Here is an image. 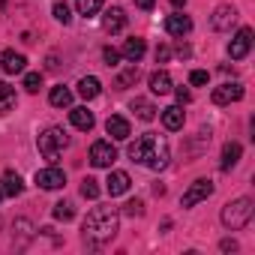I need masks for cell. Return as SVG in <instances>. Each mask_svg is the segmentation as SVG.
Returning a JSON list of instances; mask_svg holds the SVG:
<instances>
[{"mask_svg":"<svg viewBox=\"0 0 255 255\" xmlns=\"http://www.w3.org/2000/svg\"><path fill=\"white\" fill-rule=\"evenodd\" d=\"M123 213H126V216H141V213H144V201H141V198L126 201V204H123Z\"/></svg>","mask_w":255,"mask_h":255,"instance_id":"obj_31","label":"cell"},{"mask_svg":"<svg viewBox=\"0 0 255 255\" xmlns=\"http://www.w3.org/2000/svg\"><path fill=\"white\" fill-rule=\"evenodd\" d=\"M219 249H222V252H234V249H237V243H234V240H222V243H219Z\"/></svg>","mask_w":255,"mask_h":255,"instance_id":"obj_38","label":"cell"},{"mask_svg":"<svg viewBox=\"0 0 255 255\" xmlns=\"http://www.w3.org/2000/svg\"><path fill=\"white\" fill-rule=\"evenodd\" d=\"M129 186H132V180H129V174H126V171H111L108 180H105V189H108L111 198H114V195H123V192H129Z\"/></svg>","mask_w":255,"mask_h":255,"instance_id":"obj_11","label":"cell"},{"mask_svg":"<svg viewBox=\"0 0 255 255\" xmlns=\"http://www.w3.org/2000/svg\"><path fill=\"white\" fill-rule=\"evenodd\" d=\"M54 18H57L60 24H69V21H72V15H69V6H66V3H60V0L54 3Z\"/></svg>","mask_w":255,"mask_h":255,"instance_id":"obj_32","label":"cell"},{"mask_svg":"<svg viewBox=\"0 0 255 255\" xmlns=\"http://www.w3.org/2000/svg\"><path fill=\"white\" fill-rule=\"evenodd\" d=\"M150 90H153V93H159V96L171 93V75H168L165 69H156V72L150 75Z\"/></svg>","mask_w":255,"mask_h":255,"instance_id":"obj_20","label":"cell"},{"mask_svg":"<svg viewBox=\"0 0 255 255\" xmlns=\"http://www.w3.org/2000/svg\"><path fill=\"white\" fill-rule=\"evenodd\" d=\"M96 183H99V180L84 177V180H81V195H84V198H90V201H93V198H99V186H96Z\"/></svg>","mask_w":255,"mask_h":255,"instance_id":"obj_29","label":"cell"},{"mask_svg":"<svg viewBox=\"0 0 255 255\" xmlns=\"http://www.w3.org/2000/svg\"><path fill=\"white\" fill-rule=\"evenodd\" d=\"M45 66H48V69H51V72H54V69H57V66H60V63H57V57H54V54H48V60H45Z\"/></svg>","mask_w":255,"mask_h":255,"instance_id":"obj_39","label":"cell"},{"mask_svg":"<svg viewBox=\"0 0 255 255\" xmlns=\"http://www.w3.org/2000/svg\"><path fill=\"white\" fill-rule=\"evenodd\" d=\"M249 51H252V27H240L234 33V39L228 42V54H231V60H243Z\"/></svg>","mask_w":255,"mask_h":255,"instance_id":"obj_5","label":"cell"},{"mask_svg":"<svg viewBox=\"0 0 255 255\" xmlns=\"http://www.w3.org/2000/svg\"><path fill=\"white\" fill-rule=\"evenodd\" d=\"M165 30H168L171 36H180V39H183V36L192 30V18H189V15L174 12V15H168V18H165Z\"/></svg>","mask_w":255,"mask_h":255,"instance_id":"obj_13","label":"cell"},{"mask_svg":"<svg viewBox=\"0 0 255 255\" xmlns=\"http://www.w3.org/2000/svg\"><path fill=\"white\" fill-rule=\"evenodd\" d=\"M102 27H105L108 33H120V30L126 27L123 9H120V6H108V9H105V18H102Z\"/></svg>","mask_w":255,"mask_h":255,"instance_id":"obj_14","label":"cell"},{"mask_svg":"<svg viewBox=\"0 0 255 255\" xmlns=\"http://www.w3.org/2000/svg\"><path fill=\"white\" fill-rule=\"evenodd\" d=\"M15 108V87H9L6 81H0V114H6Z\"/></svg>","mask_w":255,"mask_h":255,"instance_id":"obj_23","label":"cell"},{"mask_svg":"<svg viewBox=\"0 0 255 255\" xmlns=\"http://www.w3.org/2000/svg\"><path fill=\"white\" fill-rule=\"evenodd\" d=\"M168 57H171V48H168V45H159V48H156V63H165Z\"/></svg>","mask_w":255,"mask_h":255,"instance_id":"obj_35","label":"cell"},{"mask_svg":"<svg viewBox=\"0 0 255 255\" xmlns=\"http://www.w3.org/2000/svg\"><path fill=\"white\" fill-rule=\"evenodd\" d=\"M252 213H255V204L249 198H237V201H231V204L222 207V225L231 228V231H240V228L249 225Z\"/></svg>","mask_w":255,"mask_h":255,"instance_id":"obj_3","label":"cell"},{"mask_svg":"<svg viewBox=\"0 0 255 255\" xmlns=\"http://www.w3.org/2000/svg\"><path fill=\"white\" fill-rule=\"evenodd\" d=\"M240 153H243V147H240L237 141H228V144L222 147V162H219L222 171H231V168L240 162Z\"/></svg>","mask_w":255,"mask_h":255,"instance_id":"obj_19","label":"cell"},{"mask_svg":"<svg viewBox=\"0 0 255 255\" xmlns=\"http://www.w3.org/2000/svg\"><path fill=\"white\" fill-rule=\"evenodd\" d=\"M135 81H138V66H129L126 72L117 75V87H120V90H123V87H132Z\"/></svg>","mask_w":255,"mask_h":255,"instance_id":"obj_27","label":"cell"},{"mask_svg":"<svg viewBox=\"0 0 255 255\" xmlns=\"http://www.w3.org/2000/svg\"><path fill=\"white\" fill-rule=\"evenodd\" d=\"M0 198H3V186H0Z\"/></svg>","mask_w":255,"mask_h":255,"instance_id":"obj_41","label":"cell"},{"mask_svg":"<svg viewBox=\"0 0 255 255\" xmlns=\"http://www.w3.org/2000/svg\"><path fill=\"white\" fill-rule=\"evenodd\" d=\"M243 99V84H222V87H213V102L216 105H231V102H240Z\"/></svg>","mask_w":255,"mask_h":255,"instance_id":"obj_9","label":"cell"},{"mask_svg":"<svg viewBox=\"0 0 255 255\" xmlns=\"http://www.w3.org/2000/svg\"><path fill=\"white\" fill-rule=\"evenodd\" d=\"M63 183H66V174L60 168H54V165L36 171V186H42V189H60Z\"/></svg>","mask_w":255,"mask_h":255,"instance_id":"obj_10","label":"cell"},{"mask_svg":"<svg viewBox=\"0 0 255 255\" xmlns=\"http://www.w3.org/2000/svg\"><path fill=\"white\" fill-rule=\"evenodd\" d=\"M189 84H195V87L207 84V72H204V69H192V75H189Z\"/></svg>","mask_w":255,"mask_h":255,"instance_id":"obj_33","label":"cell"},{"mask_svg":"<svg viewBox=\"0 0 255 255\" xmlns=\"http://www.w3.org/2000/svg\"><path fill=\"white\" fill-rule=\"evenodd\" d=\"M144 51H147L144 39L132 36V39H126V42H123V51H120V57H126V60H129V63H138V60L144 57Z\"/></svg>","mask_w":255,"mask_h":255,"instance_id":"obj_15","label":"cell"},{"mask_svg":"<svg viewBox=\"0 0 255 255\" xmlns=\"http://www.w3.org/2000/svg\"><path fill=\"white\" fill-rule=\"evenodd\" d=\"M99 90H102V84H99V78H93V75H87V78L78 81V93H81L84 99H96Z\"/></svg>","mask_w":255,"mask_h":255,"instance_id":"obj_21","label":"cell"},{"mask_svg":"<svg viewBox=\"0 0 255 255\" xmlns=\"http://www.w3.org/2000/svg\"><path fill=\"white\" fill-rule=\"evenodd\" d=\"M162 123H165V129H183V108L180 105H168L162 108Z\"/></svg>","mask_w":255,"mask_h":255,"instance_id":"obj_18","label":"cell"},{"mask_svg":"<svg viewBox=\"0 0 255 255\" xmlns=\"http://www.w3.org/2000/svg\"><path fill=\"white\" fill-rule=\"evenodd\" d=\"M69 120H72V126L75 129H81V132H90L93 129V111H87V108H72L69 111Z\"/></svg>","mask_w":255,"mask_h":255,"instance_id":"obj_17","label":"cell"},{"mask_svg":"<svg viewBox=\"0 0 255 255\" xmlns=\"http://www.w3.org/2000/svg\"><path fill=\"white\" fill-rule=\"evenodd\" d=\"M24 54H15V51H3L0 54V69L6 75H15V72H24Z\"/></svg>","mask_w":255,"mask_h":255,"instance_id":"obj_16","label":"cell"},{"mask_svg":"<svg viewBox=\"0 0 255 255\" xmlns=\"http://www.w3.org/2000/svg\"><path fill=\"white\" fill-rule=\"evenodd\" d=\"M102 57H105V63H108V66H117L120 51H117V48H105V51H102Z\"/></svg>","mask_w":255,"mask_h":255,"instance_id":"obj_34","label":"cell"},{"mask_svg":"<svg viewBox=\"0 0 255 255\" xmlns=\"http://www.w3.org/2000/svg\"><path fill=\"white\" fill-rule=\"evenodd\" d=\"M174 93H177V102H189V99H192V93H189L186 87H177Z\"/></svg>","mask_w":255,"mask_h":255,"instance_id":"obj_36","label":"cell"},{"mask_svg":"<svg viewBox=\"0 0 255 255\" xmlns=\"http://www.w3.org/2000/svg\"><path fill=\"white\" fill-rule=\"evenodd\" d=\"M75 216V207H72V201H57L54 204V219H63V222H69Z\"/></svg>","mask_w":255,"mask_h":255,"instance_id":"obj_28","label":"cell"},{"mask_svg":"<svg viewBox=\"0 0 255 255\" xmlns=\"http://www.w3.org/2000/svg\"><path fill=\"white\" fill-rule=\"evenodd\" d=\"M183 3H186V0H171V6H177V9H180Z\"/></svg>","mask_w":255,"mask_h":255,"instance_id":"obj_40","label":"cell"},{"mask_svg":"<svg viewBox=\"0 0 255 255\" xmlns=\"http://www.w3.org/2000/svg\"><path fill=\"white\" fill-rule=\"evenodd\" d=\"M234 21H237V9L234 6H216V12L210 18V27L213 30H231Z\"/></svg>","mask_w":255,"mask_h":255,"instance_id":"obj_12","label":"cell"},{"mask_svg":"<svg viewBox=\"0 0 255 255\" xmlns=\"http://www.w3.org/2000/svg\"><path fill=\"white\" fill-rule=\"evenodd\" d=\"M129 159L132 162H141V165H147L153 171H162L168 165V159H171L168 141L162 135H141L138 141L129 144Z\"/></svg>","mask_w":255,"mask_h":255,"instance_id":"obj_2","label":"cell"},{"mask_svg":"<svg viewBox=\"0 0 255 255\" xmlns=\"http://www.w3.org/2000/svg\"><path fill=\"white\" fill-rule=\"evenodd\" d=\"M117 159V150L111 147V141H93L90 144V162L96 168H111Z\"/></svg>","mask_w":255,"mask_h":255,"instance_id":"obj_6","label":"cell"},{"mask_svg":"<svg viewBox=\"0 0 255 255\" xmlns=\"http://www.w3.org/2000/svg\"><path fill=\"white\" fill-rule=\"evenodd\" d=\"M132 111H135L141 120H153V117H156L153 102H150V99H141V96H135V99H132Z\"/></svg>","mask_w":255,"mask_h":255,"instance_id":"obj_24","label":"cell"},{"mask_svg":"<svg viewBox=\"0 0 255 255\" xmlns=\"http://www.w3.org/2000/svg\"><path fill=\"white\" fill-rule=\"evenodd\" d=\"M102 3H105V0H75L78 12H81V15H87V18H93V15L102 9Z\"/></svg>","mask_w":255,"mask_h":255,"instance_id":"obj_26","label":"cell"},{"mask_svg":"<svg viewBox=\"0 0 255 255\" xmlns=\"http://www.w3.org/2000/svg\"><path fill=\"white\" fill-rule=\"evenodd\" d=\"M117 225H120V213L114 207H93L87 213L81 231H84V240L90 246H102L117 234Z\"/></svg>","mask_w":255,"mask_h":255,"instance_id":"obj_1","label":"cell"},{"mask_svg":"<svg viewBox=\"0 0 255 255\" xmlns=\"http://www.w3.org/2000/svg\"><path fill=\"white\" fill-rule=\"evenodd\" d=\"M105 132L114 138V141H126L132 135V129H129V120L126 117H120V114H111L108 120H105Z\"/></svg>","mask_w":255,"mask_h":255,"instance_id":"obj_8","label":"cell"},{"mask_svg":"<svg viewBox=\"0 0 255 255\" xmlns=\"http://www.w3.org/2000/svg\"><path fill=\"white\" fill-rule=\"evenodd\" d=\"M36 144H39V153H42L48 162H54V159L60 156V150L69 144V135L60 129V126H51V129H45V132L39 135V141H36Z\"/></svg>","mask_w":255,"mask_h":255,"instance_id":"obj_4","label":"cell"},{"mask_svg":"<svg viewBox=\"0 0 255 255\" xmlns=\"http://www.w3.org/2000/svg\"><path fill=\"white\" fill-rule=\"evenodd\" d=\"M39 87H42V75H39V72H27V75H24V90H27V93H36Z\"/></svg>","mask_w":255,"mask_h":255,"instance_id":"obj_30","label":"cell"},{"mask_svg":"<svg viewBox=\"0 0 255 255\" xmlns=\"http://www.w3.org/2000/svg\"><path fill=\"white\" fill-rule=\"evenodd\" d=\"M48 99H51V105H57V108H69L72 105V90L69 87H51V93H48Z\"/></svg>","mask_w":255,"mask_h":255,"instance_id":"obj_22","label":"cell"},{"mask_svg":"<svg viewBox=\"0 0 255 255\" xmlns=\"http://www.w3.org/2000/svg\"><path fill=\"white\" fill-rule=\"evenodd\" d=\"M210 195H213V183H210V180H195V183L183 192L180 204H183V207H195L198 201H204V198H210Z\"/></svg>","mask_w":255,"mask_h":255,"instance_id":"obj_7","label":"cell"},{"mask_svg":"<svg viewBox=\"0 0 255 255\" xmlns=\"http://www.w3.org/2000/svg\"><path fill=\"white\" fill-rule=\"evenodd\" d=\"M21 189H24L21 177H18L15 171H6V174H3V195H21Z\"/></svg>","mask_w":255,"mask_h":255,"instance_id":"obj_25","label":"cell"},{"mask_svg":"<svg viewBox=\"0 0 255 255\" xmlns=\"http://www.w3.org/2000/svg\"><path fill=\"white\" fill-rule=\"evenodd\" d=\"M153 3H156V0H135V6H138V9H144V12H147V9H153Z\"/></svg>","mask_w":255,"mask_h":255,"instance_id":"obj_37","label":"cell"}]
</instances>
